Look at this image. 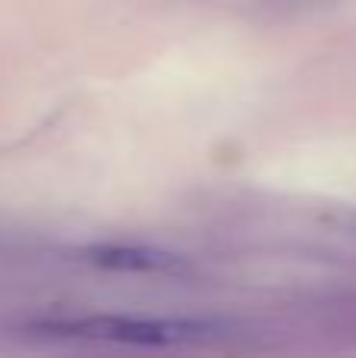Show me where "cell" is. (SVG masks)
I'll use <instances>...</instances> for the list:
<instances>
[{"label":"cell","instance_id":"2","mask_svg":"<svg viewBox=\"0 0 356 358\" xmlns=\"http://www.w3.org/2000/svg\"><path fill=\"white\" fill-rule=\"evenodd\" d=\"M271 3H287V6H313V3H325V0H271Z\"/></svg>","mask_w":356,"mask_h":358},{"label":"cell","instance_id":"1","mask_svg":"<svg viewBox=\"0 0 356 358\" xmlns=\"http://www.w3.org/2000/svg\"><path fill=\"white\" fill-rule=\"evenodd\" d=\"M48 334L92 336V340H117V343H174L183 336L205 334V324H174V321H136V317H88V321L44 324Z\"/></svg>","mask_w":356,"mask_h":358}]
</instances>
